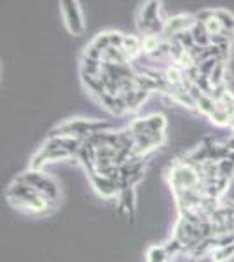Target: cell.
Returning <instances> with one entry per match:
<instances>
[{
  "instance_id": "cell-1",
  "label": "cell",
  "mask_w": 234,
  "mask_h": 262,
  "mask_svg": "<svg viewBox=\"0 0 234 262\" xmlns=\"http://www.w3.org/2000/svg\"><path fill=\"white\" fill-rule=\"evenodd\" d=\"M63 12H65V19L67 25H69L70 32L79 35V33L84 32V21H82V14H80L79 4L77 2H63Z\"/></svg>"
},
{
  "instance_id": "cell-2",
  "label": "cell",
  "mask_w": 234,
  "mask_h": 262,
  "mask_svg": "<svg viewBox=\"0 0 234 262\" xmlns=\"http://www.w3.org/2000/svg\"><path fill=\"white\" fill-rule=\"evenodd\" d=\"M166 259H168V253H166L164 247H154L148 252V262H166Z\"/></svg>"
}]
</instances>
